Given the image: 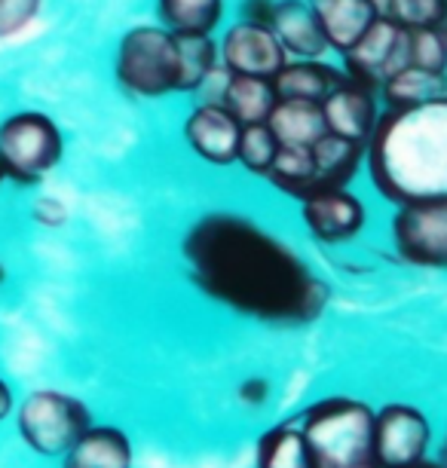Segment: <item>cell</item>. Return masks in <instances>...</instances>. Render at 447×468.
I'll list each match as a JSON object with an SVG mask.
<instances>
[{"label": "cell", "instance_id": "obj_1", "mask_svg": "<svg viewBox=\"0 0 447 468\" xmlns=\"http://www.w3.org/2000/svg\"><path fill=\"white\" fill-rule=\"evenodd\" d=\"M181 254L206 297L270 324L319 319L328 288L267 229L239 215H206L187 229Z\"/></svg>", "mask_w": 447, "mask_h": 468}, {"label": "cell", "instance_id": "obj_2", "mask_svg": "<svg viewBox=\"0 0 447 468\" xmlns=\"http://www.w3.org/2000/svg\"><path fill=\"white\" fill-rule=\"evenodd\" d=\"M365 160L392 206L447 202V92L377 117Z\"/></svg>", "mask_w": 447, "mask_h": 468}, {"label": "cell", "instance_id": "obj_3", "mask_svg": "<svg viewBox=\"0 0 447 468\" xmlns=\"http://www.w3.org/2000/svg\"><path fill=\"white\" fill-rule=\"evenodd\" d=\"M310 444L313 468H377L374 465V413L358 401L328 399L301 420Z\"/></svg>", "mask_w": 447, "mask_h": 468}, {"label": "cell", "instance_id": "obj_4", "mask_svg": "<svg viewBox=\"0 0 447 468\" xmlns=\"http://www.w3.org/2000/svg\"><path fill=\"white\" fill-rule=\"evenodd\" d=\"M117 83L135 99L178 92V37L163 25H138L117 47Z\"/></svg>", "mask_w": 447, "mask_h": 468}, {"label": "cell", "instance_id": "obj_5", "mask_svg": "<svg viewBox=\"0 0 447 468\" xmlns=\"http://www.w3.org/2000/svg\"><path fill=\"white\" fill-rule=\"evenodd\" d=\"M65 156V135L43 111H16L0 120V160L6 178L19 187H34L56 172Z\"/></svg>", "mask_w": 447, "mask_h": 468}, {"label": "cell", "instance_id": "obj_6", "mask_svg": "<svg viewBox=\"0 0 447 468\" xmlns=\"http://www.w3.org/2000/svg\"><path fill=\"white\" fill-rule=\"evenodd\" d=\"M19 431L31 450L43 456H59L68 453L90 431V410L71 395L43 388L22 404Z\"/></svg>", "mask_w": 447, "mask_h": 468}, {"label": "cell", "instance_id": "obj_7", "mask_svg": "<svg viewBox=\"0 0 447 468\" xmlns=\"http://www.w3.org/2000/svg\"><path fill=\"white\" fill-rule=\"evenodd\" d=\"M408 65V31L383 13L344 52V74L374 92H380V86Z\"/></svg>", "mask_w": 447, "mask_h": 468}, {"label": "cell", "instance_id": "obj_8", "mask_svg": "<svg viewBox=\"0 0 447 468\" xmlns=\"http://www.w3.org/2000/svg\"><path fill=\"white\" fill-rule=\"evenodd\" d=\"M392 239L408 263L447 270V202L399 206Z\"/></svg>", "mask_w": 447, "mask_h": 468}, {"label": "cell", "instance_id": "obj_9", "mask_svg": "<svg viewBox=\"0 0 447 468\" xmlns=\"http://www.w3.org/2000/svg\"><path fill=\"white\" fill-rule=\"evenodd\" d=\"M429 422L420 410L405 404H389L374 413V465L377 468H408L426 459Z\"/></svg>", "mask_w": 447, "mask_h": 468}, {"label": "cell", "instance_id": "obj_10", "mask_svg": "<svg viewBox=\"0 0 447 468\" xmlns=\"http://www.w3.org/2000/svg\"><path fill=\"white\" fill-rule=\"evenodd\" d=\"M221 58L230 74L273 80L279 70L285 68L288 52L282 49V43L276 40V34L264 28V25L239 22L224 34Z\"/></svg>", "mask_w": 447, "mask_h": 468}, {"label": "cell", "instance_id": "obj_11", "mask_svg": "<svg viewBox=\"0 0 447 468\" xmlns=\"http://www.w3.org/2000/svg\"><path fill=\"white\" fill-rule=\"evenodd\" d=\"M301 215L315 239L328 245L349 242L365 227V206L346 187L310 193L306 199H301Z\"/></svg>", "mask_w": 447, "mask_h": 468}, {"label": "cell", "instance_id": "obj_12", "mask_svg": "<svg viewBox=\"0 0 447 468\" xmlns=\"http://www.w3.org/2000/svg\"><path fill=\"white\" fill-rule=\"evenodd\" d=\"M374 95H377L374 90L349 80V77L335 92H328V99L322 101V117H325L328 135L346 138V141H353V144L365 147L377 126Z\"/></svg>", "mask_w": 447, "mask_h": 468}, {"label": "cell", "instance_id": "obj_13", "mask_svg": "<svg viewBox=\"0 0 447 468\" xmlns=\"http://www.w3.org/2000/svg\"><path fill=\"white\" fill-rule=\"evenodd\" d=\"M239 132L242 126L230 113L224 111V104H203L184 122V138L194 147L199 160L212 165H233L236 150H239Z\"/></svg>", "mask_w": 447, "mask_h": 468}, {"label": "cell", "instance_id": "obj_14", "mask_svg": "<svg viewBox=\"0 0 447 468\" xmlns=\"http://www.w3.org/2000/svg\"><path fill=\"white\" fill-rule=\"evenodd\" d=\"M270 31L276 34L288 56L297 58H322L331 49L310 0H276Z\"/></svg>", "mask_w": 447, "mask_h": 468}, {"label": "cell", "instance_id": "obj_15", "mask_svg": "<svg viewBox=\"0 0 447 468\" xmlns=\"http://www.w3.org/2000/svg\"><path fill=\"white\" fill-rule=\"evenodd\" d=\"M328 47L346 52L380 16L377 0H310Z\"/></svg>", "mask_w": 447, "mask_h": 468}, {"label": "cell", "instance_id": "obj_16", "mask_svg": "<svg viewBox=\"0 0 447 468\" xmlns=\"http://www.w3.org/2000/svg\"><path fill=\"white\" fill-rule=\"evenodd\" d=\"M344 80H346L344 70L331 68L325 61L297 58V61H285V68L273 77V90L279 99L322 104L328 99V92H335Z\"/></svg>", "mask_w": 447, "mask_h": 468}, {"label": "cell", "instance_id": "obj_17", "mask_svg": "<svg viewBox=\"0 0 447 468\" xmlns=\"http://www.w3.org/2000/svg\"><path fill=\"white\" fill-rule=\"evenodd\" d=\"M279 95L273 90V80L264 77H242L230 74V80L224 86L221 104L239 126H251V122H267L270 111L276 108Z\"/></svg>", "mask_w": 447, "mask_h": 468}, {"label": "cell", "instance_id": "obj_18", "mask_svg": "<svg viewBox=\"0 0 447 468\" xmlns=\"http://www.w3.org/2000/svg\"><path fill=\"white\" fill-rule=\"evenodd\" d=\"M65 468H133V447L120 429H90L65 453Z\"/></svg>", "mask_w": 447, "mask_h": 468}, {"label": "cell", "instance_id": "obj_19", "mask_svg": "<svg viewBox=\"0 0 447 468\" xmlns=\"http://www.w3.org/2000/svg\"><path fill=\"white\" fill-rule=\"evenodd\" d=\"M267 126L273 129V135L279 138V144L310 147L322 135H328L325 117H322V104H313V101L279 99L276 108L270 111Z\"/></svg>", "mask_w": 447, "mask_h": 468}, {"label": "cell", "instance_id": "obj_20", "mask_svg": "<svg viewBox=\"0 0 447 468\" xmlns=\"http://www.w3.org/2000/svg\"><path fill=\"white\" fill-rule=\"evenodd\" d=\"M362 156H365L362 144H353V141L337 138V135H322L313 144V181H315V190L344 187V184L356 175Z\"/></svg>", "mask_w": 447, "mask_h": 468}, {"label": "cell", "instance_id": "obj_21", "mask_svg": "<svg viewBox=\"0 0 447 468\" xmlns=\"http://www.w3.org/2000/svg\"><path fill=\"white\" fill-rule=\"evenodd\" d=\"M156 13L163 28L178 37H212L221 25L224 0H156Z\"/></svg>", "mask_w": 447, "mask_h": 468}, {"label": "cell", "instance_id": "obj_22", "mask_svg": "<svg viewBox=\"0 0 447 468\" xmlns=\"http://www.w3.org/2000/svg\"><path fill=\"white\" fill-rule=\"evenodd\" d=\"M383 99L389 101V108H408V104H423L429 99H438V95L447 92V77L438 74V70H426V68H401L399 74H392L387 83L380 86Z\"/></svg>", "mask_w": 447, "mask_h": 468}, {"label": "cell", "instance_id": "obj_23", "mask_svg": "<svg viewBox=\"0 0 447 468\" xmlns=\"http://www.w3.org/2000/svg\"><path fill=\"white\" fill-rule=\"evenodd\" d=\"M267 178L276 184L279 190H285L288 197L306 199L315 190L313 181V144H279V154L273 165H270Z\"/></svg>", "mask_w": 447, "mask_h": 468}, {"label": "cell", "instance_id": "obj_24", "mask_svg": "<svg viewBox=\"0 0 447 468\" xmlns=\"http://www.w3.org/2000/svg\"><path fill=\"white\" fill-rule=\"evenodd\" d=\"M258 465L261 468H313V453L306 444L303 431L282 426L261 438L258 444Z\"/></svg>", "mask_w": 447, "mask_h": 468}, {"label": "cell", "instance_id": "obj_25", "mask_svg": "<svg viewBox=\"0 0 447 468\" xmlns=\"http://www.w3.org/2000/svg\"><path fill=\"white\" fill-rule=\"evenodd\" d=\"M178 37V34H175ZM218 47L212 37H178V92H194L215 70Z\"/></svg>", "mask_w": 447, "mask_h": 468}, {"label": "cell", "instance_id": "obj_26", "mask_svg": "<svg viewBox=\"0 0 447 468\" xmlns=\"http://www.w3.org/2000/svg\"><path fill=\"white\" fill-rule=\"evenodd\" d=\"M279 154V138L267 122H251L239 132V150H236V163H242L251 175H267Z\"/></svg>", "mask_w": 447, "mask_h": 468}, {"label": "cell", "instance_id": "obj_27", "mask_svg": "<svg viewBox=\"0 0 447 468\" xmlns=\"http://www.w3.org/2000/svg\"><path fill=\"white\" fill-rule=\"evenodd\" d=\"M447 0H387L383 16L401 25L405 31H423L438 28L444 19Z\"/></svg>", "mask_w": 447, "mask_h": 468}, {"label": "cell", "instance_id": "obj_28", "mask_svg": "<svg viewBox=\"0 0 447 468\" xmlns=\"http://www.w3.org/2000/svg\"><path fill=\"white\" fill-rule=\"evenodd\" d=\"M408 61L414 68L438 70L444 74L447 68V43L438 28H423V31H408Z\"/></svg>", "mask_w": 447, "mask_h": 468}, {"label": "cell", "instance_id": "obj_29", "mask_svg": "<svg viewBox=\"0 0 447 468\" xmlns=\"http://www.w3.org/2000/svg\"><path fill=\"white\" fill-rule=\"evenodd\" d=\"M43 0H0V40L19 37L40 16Z\"/></svg>", "mask_w": 447, "mask_h": 468}, {"label": "cell", "instance_id": "obj_30", "mask_svg": "<svg viewBox=\"0 0 447 468\" xmlns=\"http://www.w3.org/2000/svg\"><path fill=\"white\" fill-rule=\"evenodd\" d=\"M34 220L43 227H61L68 220V208L61 206V202L56 197H40L37 202H34Z\"/></svg>", "mask_w": 447, "mask_h": 468}, {"label": "cell", "instance_id": "obj_31", "mask_svg": "<svg viewBox=\"0 0 447 468\" xmlns=\"http://www.w3.org/2000/svg\"><path fill=\"white\" fill-rule=\"evenodd\" d=\"M273 6L276 0H245V19L242 22H251V25H264L270 28V19H273Z\"/></svg>", "mask_w": 447, "mask_h": 468}, {"label": "cell", "instance_id": "obj_32", "mask_svg": "<svg viewBox=\"0 0 447 468\" xmlns=\"http://www.w3.org/2000/svg\"><path fill=\"white\" fill-rule=\"evenodd\" d=\"M239 395H242V401L261 404V401L267 399V383H264V379H249V383L239 388Z\"/></svg>", "mask_w": 447, "mask_h": 468}, {"label": "cell", "instance_id": "obj_33", "mask_svg": "<svg viewBox=\"0 0 447 468\" xmlns=\"http://www.w3.org/2000/svg\"><path fill=\"white\" fill-rule=\"evenodd\" d=\"M10 410H13V392H10V386L0 379V420H4Z\"/></svg>", "mask_w": 447, "mask_h": 468}, {"label": "cell", "instance_id": "obj_34", "mask_svg": "<svg viewBox=\"0 0 447 468\" xmlns=\"http://www.w3.org/2000/svg\"><path fill=\"white\" fill-rule=\"evenodd\" d=\"M438 31H442V37H444V43H447V10H444V19H442V25H438Z\"/></svg>", "mask_w": 447, "mask_h": 468}, {"label": "cell", "instance_id": "obj_35", "mask_svg": "<svg viewBox=\"0 0 447 468\" xmlns=\"http://www.w3.org/2000/svg\"><path fill=\"white\" fill-rule=\"evenodd\" d=\"M6 181H10V178H6V169H4V160H0V187H4V184Z\"/></svg>", "mask_w": 447, "mask_h": 468}, {"label": "cell", "instance_id": "obj_36", "mask_svg": "<svg viewBox=\"0 0 447 468\" xmlns=\"http://www.w3.org/2000/svg\"><path fill=\"white\" fill-rule=\"evenodd\" d=\"M408 468H442V465H432V463H426V459H423V463H417V465H408Z\"/></svg>", "mask_w": 447, "mask_h": 468}, {"label": "cell", "instance_id": "obj_37", "mask_svg": "<svg viewBox=\"0 0 447 468\" xmlns=\"http://www.w3.org/2000/svg\"><path fill=\"white\" fill-rule=\"evenodd\" d=\"M4 279H6V270H4V263H0V285H4Z\"/></svg>", "mask_w": 447, "mask_h": 468}, {"label": "cell", "instance_id": "obj_38", "mask_svg": "<svg viewBox=\"0 0 447 468\" xmlns=\"http://www.w3.org/2000/svg\"><path fill=\"white\" fill-rule=\"evenodd\" d=\"M444 453H447V447H444Z\"/></svg>", "mask_w": 447, "mask_h": 468}]
</instances>
